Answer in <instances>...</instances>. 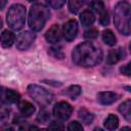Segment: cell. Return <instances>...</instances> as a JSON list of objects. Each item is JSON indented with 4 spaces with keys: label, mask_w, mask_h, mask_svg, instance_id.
<instances>
[{
    "label": "cell",
    "mask_w": 131,
    "mask_h": 131,
    "mask_svg": "<svg viewBox=\"0 0 131 131\" xmlns=\"http://www.w3.org/2000/svg\"><path fill=\"white\" fill-rule=\"evenodd\" d=\"M6 4H7V1H5V0H0V10L3 9Z\"/></svg>",
    "instance_id": "cell-34"
},
{
    "label": "cell",
    "mask_w": 131,
    "mask_h": 131,
    "mask_svg": "<svg viewBox=\"0 0 131 131\" xmlns=\"http://www.w3.org/2000/svg\"><path fill=\"white\" fill-rule=\"evenodd\" d=\"M20 94L12 89L0 87V100L5 103H15L19 101Z\"/></svg>",
    "instance_id": "cell-9"
},
{
    "label": "cell",
    "mask_w": 131,
    "mask_h": 131,
    "mask_svg": "<svg viewBox=\"0 0 131 131\" xmlns=\"http://www.w3.org/2000/svg\"><path fill=\"white\" fill-rule=\"evenodd\" d=\"M97 35H98L97 29H95V28H90V29H88L87 31H85V33H84V38L91 40V39H95V38L97 37Z\"/></svg>",
    "instance_id": "cell-27"
},
{
    "label": "cell",
    "mask_w": 131,
    "mask_h": 131,
    "mask_svg": "<svg viewBox=\"0 0 131 131\" xmlns=\"http://www.w3.org/2000/svg\"><path fill=\"white\" fill-rule=\"evenodd\" d=\"M73 113V107L72 105L67 102V101H60L56 103L53 107V115L59 119V120H68Z\"/></svg>",
    "instance_id": "cell-6"
},
{
    "label": "cell",
    "mask_w": 131,
    "mask_h": 131,
    "mask_svg": "<svg viewBox=\"0 0 131 131\" xmlns=\"http://www.w3.org/2000/svg\"><path fill=\"white\" fill-rule=\"evenodd\" d=\"M119 112L124 116V118L127 121H130V119H131V100L127 99L124 102H122L119 105Z\"/></svg>",
    "instance_id": "cell-17"
},
{
    "label": "cell",
    "mask_w": 131,
    "mask_h": 131,
    "mask_svg": "<svg viewBox=\"0 0 131 131\" xmlns=\"http://www.w3.org/2000/svg\"><path fill=\"white\" fill-rule=\"evenodd\" d=\"M48 53L54 57V58H58V59H62L64 57V54H63V51L60 47H51L49 48L48 50Z\"/></svg>",
    "instance_id": "cell-22"
},
{
    "label": "cell",
    "mask_w": 131,
    "mask_h": 131,
    "mask_svg": "<svg viewBox=\"0 0 131 131\" xmlns=\"http://www.w3.org/2000/svg\"><path fill=\"white\" fill-rule=\"evenodd\" d=\"M64 93H66L70 98L76 99V98L81 94V87H80L79 85H72V86H70V87L66 90Z\"/></svg>",
    "instance_id": "cell-20"
},
{
    "label": "cell",
    "mask_w": 131,
    "mask_h": 131,
    "mask_svg": "<svg viewBox=\"0 0 131 131\" xmlns=\"http://www.w3.org/2000/svg\"><path fill=\"white\" fill-rule=\"evenodd\" d=\"M38 120L41 121V122H43V123L47 122L49 120V114L46 111H41L40 114H39V116H38Z\"/></svg>",
    "instance_id": "cell-30"
},
{
    "label": "cell",
    "mask_w": 131,
    "mask_h": 131,
    "mask_svg": "<svg viewBox=\"0 0 131 131\" xmlns=\"http://www.w3.org/2000/svg\"><path fill=\"white\" fill-rule=\"evenodd\" d=\"M120 131H130V128H129V127H124V128H122Z\"/></svg>",
    "instance_id": "cell-35"
},
{
    "label": "cell",
    "mask_w": 131,
    "mask_h": 131,
    "mask_svg": "<svg viewBox=\"0 0 131 131\" xmlns=\"http://www.w3.org/2000/svg\"><path fill=\"white\" fill-rule=\"evenodd\" d=\"M14 40H15V36L11 31L5 30L0 35V43L4 48L10 47L14 43Z\"/></svg>",
    "instance_id": "cell-13"
},
{
    "label": "cell",
    "mask_w": 131,
    "mask_h": 131,
    "mask_svg": "<svg viewBox=\"0 0 131 131\" xmlns=\"http://www.w3.org/2000/svg\"><path fill=\"white\" fill-rule=\"evenodd\" d=\"M18 110L24 117H30L35 113V106L26 100H23L18 103Z\"/></svg>",
    "instance_id": "cell-14"
},
{
    "label": "cell",
    "mask_w": 131,
    "mask_h": 131,
    "mask_svg": "<svg viewBox=\"0 0 131 131\" xmlns=\"http://www.w3.org/2000/svg\"><path fill=\"white\" fill-rule=\"evenodd\" d=\"M27 90L29 95L41 106H47L53 99V95L51 92L36 84L29 85Z\"/></svg>",
    "instance_id": "cell-5"
},
{
    "label": "cell",
    "mask_w": 131,
    "mask_h": 131,
    "mask_svg": "<svg viewBox=\"0 0 131 131\" xmlns=\"http://www.w3.org/2000/svg\"><path fill=\"white\" fill-rule=\"evenodd\" d=\"M36 36L33 32L25 31L20 33L16 38V48L18 50H27L33 44Z\"/></svg>",
    "instance_id": "cell-7"
},
{
    "label": "cell",
    "mask_w": 131,
    "mask_h": 131,
    "mask_svg": "<svg viewBox=\"0 0 131 131\" xmlns=\"http://www.w3.org/2000/svg\"><path fill=\"white\" fill-rule=\"evenodd\" d=\"M78 117L81 120V122L86 124V125L91 124L93 121V118H94L93 115L89 111H87L86 108H80V111L78 113Z\"/></svg>",
    "instance_id": "cell-18"
},
{
    "label": "cell",
    "mask_w": 131,
    "mask_h": 131,
    "mask_svg": "<svg viewBox=\"0 0 131 131\" xmlns=\"http://www.w3.org/2000/svg\"><path fill=\"white\" fill-rule=\"evenodd\" d=\"M61 34L68 42L73 41L76 38L77 34H78V23H77V20L76 19H70L69 21H67L62 27Z\"/></svg>",
    "instance_id": "cell-8"
},
{
    "label": "cell",
    "mask_w": 131,
    "mask_h": 131,
    "mask_svg": "<svg viewBox=\"0 0 131 131\" xmlns=\"http://www.w3.org/2000/svg\"><path fill=\"white\" fill-rule=\"evenodd\" d=\"M84 2L83 1H77V0H72V1H69L68 3V6H69V10L72 12V13H77L80 8L83 6Z\"/></svg>",
    "instance_id": "cell-21"
},
{
    "label": "cell",
    "mask_w": 131,
    "mask_h": 131,
    "mask_svg": "<svg viewBox=\"0 0 131 131\" xmlns=\"http://www.w3.org/2000/svg\"><path fill=\"white\" fill-rule=\"evenodd\" d=\"M80 20H81V23H82V25H83L84 27H89V26H91V25L94 23V20H95V15H94V13H93L91 10L86 9V10H84V11L81 13V15H80Z\"/></svg>",
    "instance_id": "cell-15"
},
{
    "label": "cell",
    "mask_w": 131,
    "mask_h": 131,
    "mask_svg": "<svg viewBox=\"0 0 131 131\" xmlns=\"http://www.w3.org/2000/svg\"><path fill=\"white\" fill-rule=\"evenodd\" d=\"M49 17V8L44 3H34L29 12V26L34 32H39L44 28Z\"/></svg>",
    "instance_id": "cell-3"
},
{
    "label": "cell",
    "mask_w": 131,
    "mask_h": 131,
    "mask_svg": "<svg viewBox=\"0 0 131 131\" xmlns=\"http://www.w3.org/2000/svg\"><path fill=\"white\" fill-rule=\"evenodd\" d=\"M102 40L103 42L108 45V46H114L117 42V39H116V36L114 35V33L111 31V30H104L102 32Z\"/></svg>",
    "instance_id": "cell-19"
},
{
    "label": "cell",
    "mask_w": 131,
    "mask_h": 131,
    "mask_svg": "<svg viewBox=\"0 0 131 131\" xmlns=\"http://www.w3.org/2000/svg\"><path fill=\"white\" fill-rule=\"evenodd\" d=\"M61 36H62V34H61V29H60L59 25L54 24V25L51 26L50 29L46 32V34H45V39H46V41H47L48 43L54 44V43H57V42L60 41Z\"/></svg>",
    "instance_id": "cell-10"
},
{
    "label": "cell",
    "mask_w": 131,
    "mask_h": 131,
    "mask_svg": "<svg viewBox=\"0 0 131 131\" xmlns=\"http://www.w3.org/2000/svg\"><path fill=\"white\" fill-rule=\"evenodd\" d=\"M0 131H14V129L10 125H4L0 128Z\"/></svg>",
    "instance_id": "cell-32"
},
{
    "label": "cell",
    "mask_w": 131,
    "mask_h": 131,
    "mask_svg": "<svg viewBox=\"0 0 131 131\" xmlns=\"http://www.w3.org/2000/svg\"><path fill=\"white\" fill-rule=\"evenodd\" d=\"M126 56L124 48H118V49H112L108 51L107 56H106V63L108 64H115L119 60L123 59Z\"/></svg>",
    "instance_id": "cell-12"
},
{
    "label": "cell",
    "mask_w": 131,
    "mask_h": 131,
    "mask_svg": "<svg viewBox=\"0 0 131 131\" xmlns=\"http://www.w3.org/2000/svg\"><path fill=\"white\" fill-rule=\"evenodd\" d=\"M18 131H26V130H25V129H23V128H20V129H19Z\"/></svg>",
    "instance_id": "cell-38"
},
{
    "label": "cell",
    "mask_w": 131,
    "mask_h": 131,
    "mask_svg": "<svg viewBox=\"0 0 131 131\" xmlns=\"http://www.w3.org/2000/svg\"><path fill=\"white\" fill-rule=\"evenodd\" d=\"M104 128L106 129V130H108V131H114V130H116L117 128H118V126H119V119H118V117L116 116V115H113V114H111V115H108L107 116V118L104 120Z\"/></svg>",
    "instance_id": "cell-16"
},
{
    "label": "cell",
    "mask_w": 131,
    "mask_h": 131,
    "mask_svg": "<svg viewBox=\"0 0 131 131\" xmlns=\"http://www.w3.org/2000/svg\"><path fill=\"white\" fill-rule=\"evenodd\" d=\"M2 28V19H1V17H0V29Z\"/></svg>",
    "instance_id": "cell-37"
},
{
    "label": "cell",
    "mask_w": 131,
    "mask_h": 131,
    "mask_svg": "<svg viewBox=\"0 0 131 131\" xmlns=\"http://www.w3.org/2000/svg\"><path fill=\"white\" fill-rule=\"evenodd\" d=\"M130 18H131V6L127 1H120L116 4L114 10V23L117 30L128 36L130 34Z\"/></svg>",
    "instance_id": "cell-2"
},
{
    "label": "cell",
    "mask_w": 131,
    "mask_h": 131,
    "mask_svg": "<svg viewBox=\"0 0 131 131\" xmlns=\"http://www.w3.org/2000/svg\"><path fill=\"white\" fill-rule=\"evenodd\" d=\"M64 1H62V0H50V1H47V4L50 6V7H52V8H54V9H59V8H61L63 5H64Z\"/></svg>",
    "instance_id": "cell-28"
},
{
    "label": "cell",
    "mask_w": 131,
    "mask_h": 131,
    "mask_svg": "<svg viewBox=\"0 0 131 131\" xmlns=\"http://www.w3.org/2000/svg\"><path fill=\"white\" fill-rule=\"evenodd\" d=\"M10 114V108L4 104H0V122L4 121L9 117Z\"/></svg>",
    "instance_id": "cell-26"
},
{
    "label": "cell",
    "mask_w": 131,
    "mask_h": 131,
    "mask_svg": "<svg viewBox=\"0 0 131 131\" xmlns=\"http://www.w3.org/2000/svg\"><path fill=\"white\" fill-rule=\"evenodd\" d=\"M6 20L8 26L14 30L18 31L24 28L25 21H26V8L21 4H13L9 7L7 14H6Z\"/></svg>",
    "instance_id": "cell-4"
},
{
    "label": "cell",
    "mask_w": 131,
    "mask_h": 131,
    "mask_svg": "<svg viewBox=\"0 0 131 131\" xmlns=\"http://www.w3.org/2000/svg\"><path fill=\"white\" fill-rule=\"evenodd\" d=\"M63 124L59 121H52L49 125L48 131H63Z\"/></svg>",
    "instance_id": "cell-24"
},
{
    "label": "cell",
    "mask_w": 131,
    "mask_h": 131,
    "mask_svg": "<svg viewBox=\"0 0 131 131\" xmlns=\"http://www.w3.org/2000/svg\"><path fill=\"white\" fill-rule=\"evenodd\" d=\"M67 130L68 131H83V126L81 123H79L77 121H73V122L69 123Z\"/></svg>",
    "instance_id": "cell-25"
},
{
    "label": "cell",
    "mask_w": 131,
    "mask_h": 131,
    "mask_svg": "<svg viewBox=\"0 0 131 131\" xmlns=\"http://www.w3.org/2000/svg\"><path fill=\"white\" fill-rule=\"evenodd\" d=\"M73 60L76 64L84 68L97 66L103 57L101 49L92 42H83L77 45L72 52Z\"/></svg>",
    "instance_id": "cell-1"
},
{
    "label": "cell",
    "mask_w": 131,
    "mask_h": 131,
    "mask_svg": "<svg viewBox=\"0 0 131 131\" xmlns=\"http://www.w3.org/2000/svg\"><path fill=\"white\" fill-rule=\"evenodd\" d=\"M120 72H121V74H123V75L129 77V76H130V62H128L127 64L121 67V68H120Z\"/></svg>",
    "instance_id": "cell-31"
},
{
    "label": "cell",
    "mask_w": 131,
    "mask_h": 131,
    "mask_svg": "<svg viewBox=\"0 0 131 131\" xmlns=\"http://www.w3.org/2000/svg\"><path fill=\"white\" fill-rule=\"evenodd\" d=\"M89 6L94 10V11H96L97 13H102L105 9H104V4H103V2H101V1H91L90 3H89Z\"/></svg>",
    "instance_id": "cell-23"
},
{
    "label": "cell",
    "mask_w": 131,
    "mask_h": 131,
    "mask_svg": "<svg viewBox=\"0 0 131 131\" xmlns=\"http://www.w3.org/2000/svg\"><path fill=\"white\" fill-rule=\"evenodd\" d=\"M99 23L101 26H106L110 23V16L106 10H104L102 13L99 14Z\"/></svg>",
    "instance_id": "cell-29"
},
{
    "label": "cell",
    "mask_w": 131,
    "mask_h": 131,
    "mask_svg": "<svg viewBox=\"0 0 131 131\" xmlns=\"http://www.w3.org/2000/svg\"><path fill=\"white\" fill-rule=\"evenodd\" d=\"M43 82H44V83H46V84H51V85H54V86H60V85H61V83H58V82L54 83L55 81H50V80H43Z\"/></svg>",
    "instance_id": "cell-33"
},
{
    "label": "cell",
    "mask_w": 131,
    "mask_h": 131,
    "mask_svg": "<svg viewBox=\"0 0 131 131\" xmlns=\"http://www.w3.org/2000/svg\"><path fill=\"white\" fill-rule=\"evenodd\" d=\"M94 131H103L102 129H100V128H95L94 129Z\"/></svg>",
    "instance_id": "cell-36"
},
{
    "label": "cell",
    "mask_w": 131,
    "mask_h": 131,
    "mask_svg": "<svg viewBox=\"0 0 131 131\" xmlns=\"http://www.w3.org/2000/svg\"><path fill=\"white\" fill-rule=\"evenodd\" d=\"M118 97H119V95L112 91H102L97 94L98 102L103 105H108V104L114 103L118 99Z\"/></svg>",
    "instance_id": "cell-11"
}]
</instances>
